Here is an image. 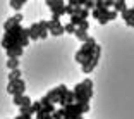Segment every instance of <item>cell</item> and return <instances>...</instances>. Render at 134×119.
Instances as JSON below:
<instances>
[{
	"label": "cell",
	"mask_w": 134,
	"mask_h": 119,
	"mask_svg": "<svg viewBox=\"0 0 134 119\" xmlns=\"http://www.w3.org/2000/svg\"><path fill=\"white\" fill-rule=\"evenodd\" d=\"M23 97L24 95H14V104H16L17 107H21V105H23Z\"/></svg>",
	"instance_id": "obj_27"
},
{
	"label": "cell",
	"mask_w": 134,
	"mask_h": 119,
	"mask_svg": "<svg viewBox=\"0 0 134 119\" xmlns=\"http://www.w3.org/2000/svg\"><path fill=\"white\" fill-rule=\"evenodd\" d=\"M91 16L95 17V19H100V16H102V11H100V9H93V11H91Z\"/></svg>",
	"instance_id": "obj_30"
},
{
	"label": "cell",
	"mask_w": 134,
	"mask_h": 119,
	"mask_svg": "<svg viewBox=\"0 0 134 119\" xmlns=\"http://www.w3.org/2000/svg\"><path fill=\"white\" fill-rule=\"evenodd\" d=\"M23 105H33V100L29 99V97L24 95V97H23Z\"/></svg>",
	"instance_id": "obj_31"
},
{
	"label": "cell",
	"mask_w": 134,
	"mask_h": 119,
	"mask_svg": "<svg viewBox=\"0 0 134 119\" xmlns=\"http://www.w3.org/2000/svg\"><path fill=\"white\" fill-rule=\"evenodd\" d=\"M74 36H76V38L79 40V42H83V43L86 42L88 38H90V35H88V31H84V29H81V28H77V29H76Z\"/></svg>",
	"instance_id": "obj_15"
},
{
	"label": "cell",
	"mask_w": 134,
	"mask_h": 119,
	"mask_svg": "<svg viewBox=\"0 0 134 119\" xmlns=\"http://www.w3.org/2000/svg\"><path fill=\"white\" fill-rule=\"evenodd\" d=\"M52 117H53V119H64V117H65V109H64V107L57 109V111L52 114Z\"/></svg>",
	"instance_id": "obj_21"
},
{
	"label": "cell",
	"mask_w": 134,
	"mask_h": 119,
	"mask_svg": "<svg viewBox=\"0 0 134 119\" xmlns=\"http://www.w3.org/2000/svg\"><path fill=\"white\" fill-rule=\"evenodd\" d=\"M14 119H21V117H19V116H17V117H14Z\"/></svg>",
	"instance_id": "obj_36"
},
{
	"label": "cell",
	"mask_w": 134,
	"mask_h": 119,
	"mask_svg": "<svg viewBox=\"0 0 134 119\" xmlns=\"http://www.w3.org/2000/svg\"><path fill=\"white\" fill-rule=\"evenodd\" d=\"M76 14H77V16H81L83 19H88V17H90V11H88V9H84V7H76Z\"/></svg>",
	"instance_id": "obj_18"
},
{
	"label": "cell",
	"mask_w": 134,
	"mask_h": 119,
	"mask_svg": "<svg viewBox=\"0 0 134 119\" xmlns=\"http://www.w3.org/2000/svg\"><path fill=\"white\" fill-rule=\"evenodd\" d=\"M29 31L28 28H23L21 24H17V26H14V28L7 29L4 35V38H2V47L7 50L9 47H14V45H17V47H28L29 43Z\"/></svg>",
	"instance_id": "obj_1"
},
{
	"label": "cell",
	"mask_w": 134,
	"mask_h": 119,
	"mask_svg": "<svg viewBox=\"0 0 134 119\" xmlns=\"http://www.w3.org/2000/svg\"><path fill=\"white\" fill-rule=\"evenodd\" d=\"M100 55H102V47L100 45H96L95 52L91 54L90 57L86 59V62L81 66V69H83V73H86V74H90L91 71H95V68L98 66V60H100Z\"/></svg>",
	"instance_id": "obj_4"
},
{
	"label": "cell",
	"mask_w": 134,
	"mask_h": 119,
	"mask_svg": "<svg viewBox=\"0 0 134 119\" xmlns=\"http://www.w3.org/2000/svg\"><path fill=\"white\" fill-rule=\"evenodd\" d=\"M127 26H129V28H134V19H131V21H127Z\"/></svg>",
	"instance_id": "obj_35"
},
{
	"label": "cell",
	"mask_w": 134,
	"mask_h": 119,
	"mask_svg": "<svg viewBox=\"0 0 134 119\" xmlns=\"http://www.w3.org/2000/svg\"><path fill=\"white\" fill-rule=\"evenodd\" d=\"M84 9H88V11H93V9H95V0H88L86 4H84Z\"/></svg>",
	"instance_id": "obj_29"
},
{
	"label": "cell",
	"mask_w": 134,
	"mask_h": 119,
	"mask_svg": "<svg viewBox=\"0 0 134 119\" xmlns=\"http://www.w3.org/2000/svg\"><path fill=\"white\" fill-rule=\"evenodd\" d=\"M41 107H43V105H41V102H40V100H38V102H33V109H35V112H38Z\"/></svg>",
	"instance_id": "obj_32"
},
{
	"label": "cell",
	"mask_w": 134,
	"mask_h": 119,
	"mask_svg": "<svg viewBox=\"0 0 134 119\" xmlns=\"http://www.w3.org/2000/svg\"><path fill=\"white\" fill-rule=\"evenodd\" d=\"M19 111H21V114H36L35 112V109H33V105H21L19 107Z\"/></svg>",
	"instance_id": "obj_20"
},
{
	"label": "cell",
	"mask_w": 134,
	"mask_h": 119,
	"mask_svg": "<svg viewBox=\"0 0 134 119\" xmlns=\"http://www.w3.org/2000/svg\"><path fill=\"white\" fill-rule=\"evenodd\" d=\"M24 90H26V83H24L23 78L16 79V81H9V85H7V91L12 97L14 95H24Z\"/></svg>",
	"instance_id": "obj_6"
},
{
	"label": "cell",
	"mask_w": 134,
	"mask_h": 119,
	"mask_svg": "<svg viewBox=\"0 0 134 119\" xmlns=\"http://www.w3.org/2000/svg\"><path fill=\"white\" fill-rule=\"evenodd\" d=\"M64 28H65V33H71V35H74L76 29H77V26H74L72 23H67V24H64Z\"/></svg>",
	"instance_id": "obj_24"
},
{
	"label": "cell",
	"mask_w": 134,
	"mask_h": 119,
	"mask_svg": "<svg viewBox=\"0 0 134 119\" xmlns=\"http://www.w3.org/2000/svg\"><path fill=\"white\" fill-rule=\"evenodd\" d=\"M28 31H29V38L31 40H40V31H38V21H36V23H33L31 26H29L28 28Z\"/></svg>",
	"instance_id": "obj_13"
},
{
	"label": "cell",
	"mask_w": 134,
	"mask_h": 119,
	"mask_svg": "<svg viewBox=\"0 0 134 119\" xmlns=\"http://www.w3.org/2000/svg\"><path fill=\"white\" fill-rule=\"evenodd\" d=\"M127 4H126V0H115V5H114V11L119 12V14H122V12L127 11Z\"/></svg>",
	"instance_id": "obj_14"
},
{
	"label": "cell",
	"mask_w": 134,
	"mask_h": 119,
	"mask_svg": "<svg viewBox=\"0 0 134 119\" xmlns=\"http://www.w3.org/2000/svg\"><path fill=\"white\" fill-rule=\"evenodd\" d=\"M95 7H96V9H100V11L107 9V7H105V0H95Z\"/></svg>",
	"instance_id": "obj_26"
},
{
	"label": "cell",
	"mask_w": 134,
	"mask_h": 119,
	"mask_svg": "<svg viewBox=\"0 0 134 119\" xmlns=\"http://www.w3.org/2000/svg\"><path fill=\"white\" fill-rule=\"evenodd\" d=\"M65 14L69 17L74 16V14H76V7H72V5H65Z\"/></svg>",
	"instance_id": "obj_25"
},
{
	"label": "cell",
	"mask_w": 134,
	"mask_h": 119,
	"mask_svg": "<svg viewBox=\"0 0 134 119\" xmlns=\"http://www.w3.org/2000/svg\"><path fill=\"white\" fill-rule=\"evenodd\" d=\"M38 31H40V40H45L48 36V26H47V21H38Z\"/></svg>",
	"instance_id": "obj_12"
},
{
	"label": "cell",
	"mask_w": 134,
	"mask_h": 119,
	"mask_svg": "<svg viewBox=\"0 0 134 119\" xmlns=\"http://www.w3.org/2000/svg\"><path fill=\"white\" fill-rule=\"evenodd\" d=\"M21 78V71L19 69H12V71H9V81H16V79Z\"/></svg>",
	"instance_id": "obj_19"
},
{
	"label": "cell",
	"mask_w": 134,
	"mask_h": 119,
	"mask_svg": "<svg viewBox=\"0 0 134 119\" xmlns=\"http://www.w3.org/2000/svg\"><path fill=\"white\" fill-rule=\"evenodd\" d=\"M83 17H81V16H77V14H74V16H71V21H69V23H72V24H74V26H79V24H81V23H83Z\"/></svg>",
	"instance_id": "obj_23"
},
{
	"label": "cell",
	"mask_w": 134,
	"mask_h": 119,
	"mask_svg": "<svg viewBox=\"0 0 134 119\" xmlns=\"http://www.w3.org/2000/svg\"><path fill=\"white\" fill-rule=\"evenodd\" d=\"M122 19L126 21H131V19H134V12H132V9H127L126 12H122Z\"/></svg>",
	"instance_id": "obj_22"
},
{
	"label": "cell",
	"mask_w": 134,
	"mask_h": 119,
	"mask_svg": "<svg viewBox=\"0 0 134 119\" xmlns=\"http://www.w3.org/2000/svg\"><path fill=\"white\" fill-rule=\"evenodd\" d=\"M81 119H84V117H81Z\"/></svg>",
	"instance_id": "obj_38"
},
{
	"label": "cell",
	"mask_w": 134,
	"mask_h": 119,
	"mask_svg": "<svg viewBox=\"0 0 134 119\" xmlns=\"http://www.w3.org/2000/svg\"><path fill=\"white\" fill-rule=\"evenodd\" d=\"M96 45H98V43H96V40L93 38V36H90V38H88L86 42H84V43L81 45V48H79V50L76 52V60H77V62L81 64V66H83V64L86 62L88 57H90L91 54L95 52Z\"/></svg>",
	"instance_id": "obj_3"
},
{
	"label": "cell",
	"mask_w": 134,
	"mask_h": 119,
	"mask_svg": "<svg viewBox=\"0 0 134 119\" xmlns=\"http://www.w3.org/2000/svg\"><path fill=\"white\" fill-rule=\"evenodd\" d=\"M26 4V0H10V7L14 9L16 12H19L23 9V5Z\"/></svg>",
	"instance_id": "obj_17"
},
{
	"label": "cell",
	"mask_w": 134,
	"mask_h": 119,
	"mask_svg": "<svg viewBox=\"0 0 134 119\" xmlns=\"http://www.w3.org/2000/svg\"><path fill=\"white\" fill-rule=\"evenodd\" d=\"M47 7L55 16H64L65 14V4H64V0H47Z\"/></svg>",
	"instance_id": "obj_8"
},
{
	"label": "cell",
	"mask_w": 134,
	"mask_h": 119,
	"mask_svg": "<svg viewBox=\"0 0 134 119\" xmlns=\"http://www.w3.org/2000/svg\"><path fill=\"white\" fill-rule=\"evenodd\" d=\"M5 52H7V57H21V55H23V52H24V48L14 45V47H9Z\"/></svg>",
	"instance_id": "obj_11"
},
{
	"label": "cell",
	"mask_w": 134,
	"mask_h": 119,
	"mask_svg": "<svg viewBox=\"0 0 134 119\" xmlns=\"http://www.w3.org/2000/svg\"><path fill=\"white\" fill-rule=\"evenodd\" d=\"M77 28H81V29H84V31H88V29H90V21H88V19H84L83 23H81V24L77 26Z\"/></svg>",
	"instance_id": "obj_28"
},
{
	"label": "cell",
	"mask_w": 134,
	"mask_h": 119,
	"mask_svg": "<svg viewBox=\"0 0 134 119\" xmlns=\"http://www.w3.org/2000/svg\"><path fill=\"white\" fill-rule=\"evenodd\" d=\"M47 26H48V31H50V35L53 36H60L65 33V28H64V24L60 23V16H52L50 21H47Z\"/></svg>",
	"instance_id": "obj_5"
},
{
	"label": "cell",
	"mask_w": 134,
	"mask_h": 119,
	"mask_svg": "<svg viewBox=\"0 0 134 119\" xmlns=\"http://www.w3.org/2000/svg\"><path fill=\"white\" fill-rule=\"evenodd\" d=\"M7 68H9V71H12V69H19V57H9Z\"/></svg>",
	"instance_id": "obj_16"
},
{
	"label": "cell",
	"mask_w": 134,
	"mask_h": 119,
	"mask_svg": "<svg viewBox=\"0 0 134 119\" xmlns=\"http://www.w3.org/2000/svg\"><path fill=\"white\" fill-rule=\"evenodd\" d=\"M65 91H69V88L65 86V85H59V86H55V88H52L50 91H48L47 95V99L50 100L52 104H59V100H60V97L65 93Z\"/></svg>",
	"instance_id": "obj_7"
},
{
	"label": "cell",
	"mask_w": 134,
	"mask_h": 119,
	"mask_svg": "<svg viewBox=\"0 0 134 119\" xmlns=\"http://www.w3.org/2000/svg\"><path fill=\"white\" fill-rule=\"evenodd\" d=\"M67 5H72V7H81V5H79V0H67Z\"/></svg>",
	"instance_id": "obj_33"
},
{
	"label": "cell",
	"mask_w": 134,
	"mask_h": 119,
	"mask_svg": "<svg viewBox=\"0 0 134 119\" xmlns=\"http://www.w3.org/2000/svg\"><path fill=\"white\" fill-rule=\"evenodd\" d=\"M74 99L79 104H90L91 97H93V81L90 78H86L84 81H81L79 85L74 86Z\"/></svg>",
	"instance_id": "obj_2"
},
{
	"label": "cell",
	"mask_w": 134,
	"mask_h": 119,
	"mask_svg": "<svg viewBox=\"0 0 134 119\" xmlns=\"http://www.w3.org/2000/svg\"><path fill=\"white\" fill-rule=\"evenodd\" d=\"M132 12H134V5H132Z\"/></svg>",
	"instance_id": "obj_37"
},
{
	"label": "cell",
	"mask_w": 134,
	"mask_h": 119,
	"mask_svg": "<svg viewBox=\"0 0 134 119\" xmlns=\"http://www.w3.org/2000/svg\"><path fill=\"white\" fill-rule=\"evenodd\" d=\"M114 5H115V0H105V7H107V9L114 7Z\"/></svg>",
	"instance_id": "obj_34"
},
{
	"label": "cell",
	"mask_w": 134,
	"mask_h": 119,
	"mask_svg": "<svg viewBox=\"0 0 134 119\" xmlns=\"http://www.w3.org/2000/svg\"><path fill=\"white\" fill-rule=\"evenodd\" d=\"M119 17V12H115L114 9H103L102 11V16H100L98 23L100 24H107V23H110V21L117 19Z\"/></svg>",
	"instance_id": "obj_9"
},
{
	"label": "cell",
	"mask_w": 134,
	"mask_h": 119,
	"mask_svg": "<svg viewBox=\"0 0 134 119\" xmlns=\"http://www.w3.org/2000/svg\"><path fill=\"white\" fill-rule=\"evenodd\" d=\"M23 19H24L23 14H21V12H16L14 16L9 17V19L4 23V29L7 31V29H10V28H14V26H17V24H21V23H23Z\"/></svg>",
	"instance_id": "obj_10"
}]
</instances>
